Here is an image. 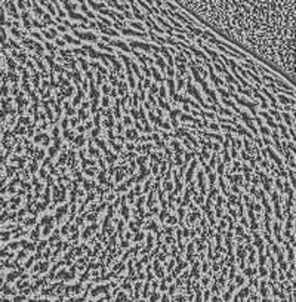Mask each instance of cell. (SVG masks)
<instances>
[{
	"label": "cell",
	"mask_w": 296,
	"mask_h": 302,
	"mask_svg": "<svg viewBox=\"0 0 296 302\" xmlns=\"http://www.w3.org/2000/svg\"><path fill=\"white\" fill-rule=\"evenodd\" d=\"M76 33V36L77 37H80V39H84V40H90V42H95L96 40V36L95 34H92V33H79V31H74Z\"/></svg>",
	"instance_id": "cell-1"
},
{
	"label": "cell",
	"mask_w": 296,
	"mask_h": 302,
	"mask_svg": "<svg viewBox=\"0 0 296 302\" xmlns=\"http://www.w3.org/2000/svg\"><path fill=\"white\" fill-rule=\"evenodd\" d=\"M98 27H99V30H101L102 33H105V34H110V36H116V37L119 36V33H117L116 30H111V28H107V27H105V25H102L101 22L98 24Z\"/></svg>",
	"instance_id": "cell-2"
},
{
	"label": "cell",
	"mask_w": 296,
	"mask_h": 302,
	"mask_svg": "<svg viewBox=\"0 0 296 302\" xmlns=\"http://www.w3.org/2000/svg\"><path fill=\"white\" fill-rule=\"evenodd\" d=\"M121 33H123V34H127V36H138V37H147V34H144V33H138V31H133V30H127V28H121Z\"/></svg>",
	"instance_id": "cell-3"
},
{
	"label": "cell",
	"mask_w": 296,
	"mask_h": 302,
	"mask_svg": "<svg viewBox=\"0 0 296 302\" xmlns=\"http://www.w3.org/2000/svg\"><path fill=\"white\" fill-rule=\"evenodd\" d=\"M130 46L141 48V49L147 50V52H150V50H151V45H145V43H139V42H132V43H130Z\"/></svg>",
	"instance_id": "cell-4"
},
{
	"label": "cell",
	"mask_w": 296,
	"mask_h": 302,
	"mask_svg": "<svg viewBox=\"0 0 296 302\" xmlns=\"http://www.w3.org/2000/svg\"><path fill=\"white\" fill-rule=\"evenodd\" d=\"M111 45H113V46H119L120 49H125L126 52H129V50H130L129 46H126V43H123V42H113V40H111Z\"/></svg>",
	"instance_id": "cell-5"
},
{
	"label": "cell",
	"mask_w": 296,
	"mask_h": 302,
	"mask_svg": "<svg viewBox=\"0 0 296 302\" xmlns=\"http://www.w3.org/2000/svg\"><path fill=\"white\" fill-rule=\"evenodd\" d=\"M70 18H73V19H79V21H83V22H86V18L83 15H80V13H76V12H70Z\"/></svg>",
	"instance_id": "cell-6"
},
{
	"label": "cell",
	"mask_w": 296,
	"mask_h": 302,
	"mask_svg": "<svg viewBox=\"0 0 296 302\" xmlns=\"http://www.w3.org/2000/svg\"><path fill=\"white\" fill-rule=\"evenodd\" d=\"M132 9H133V16H136L138 19H141V21H142V19H144V15H142L141 12H139V11L136 9V6H135V5L132 6Z\"/></svg>",
	"instance_id": "cell-7"
},
{
	"label": "cell",
	"mask_w": 296,
	"mask_h": 302,
	"mask_svg": "<svg viewBox=\"0 0 296 302\" xmlns=\"http://www.w3.org/2000/svg\"><path fill=\"white\" fill-rule=\"evenodd\" d=\"M190 92H191V95H193V96H196L200 102H203V101H202V98H200V93H198V90H197V89H194V88H191V86H190Z\"/></svg>",
	"instance_id": "cell-8"
},
{
	"label": "cell",
	"mask_w": 296,
	"mask_h": 302,
	"mask_svg": "<svg viewBox=\"0 0 296 302\" xmlns=\"http://www.w3.org/2000/svg\"><path fill=\"white\" fill-rule=\"evenodd\" d=\"M157 21H159V22H160V24L163 25V27H166V28H167V31H169V33L172 34V30H170V25H169V24H167L166 21H164V19H161V18H160V16H157Z\"/></svg>",
	"instance_id": "cell-9"
},
{
	"label": "cell",
	"mask_w": 296,
	"mask_h": 302,
	"mask_svg": "<svg viewBox=\"0 0 296 302\" xmlns=\"http://www.w3.org/2000/svg\"><path fill=\"white\" fill-rule=\"evenodd\" d=\"M80 7H82V11H83V12H84L86 15L89 16V18H95V15H93V13H92V12H90V11L88 9V7H86V5H82Z\"/></svg>",
	"instance_id": "cell-10"
},
{
	"label": "cell",
	"mask_w": 296,
	"mask_h": 302,
	"mask_svg": "<svg viewBox=\"0 0 296 302\" xmlns=\"http://www.w3.org/2000/svg\"><path fill=\"white\" fill-rule=\"evenodd\" d=\"M64 40H65V42H68V43H74V45H79V40H74L73 37L67 36V34H64Z\"/></svg>",
	"instance_id": "cell-11"
},
{
	"label": "cell",
	"mask_w": 296,
	"mask_h": 302,
	"mask_svg": "<svg viewBox=\"0 0 296 302\" xmlns=\"http://www.w3.org/2000/svg\"><path fill=\"white\" fill-rule=\"evenodd\" d=\"M46 7H48V11H49V13H52V15H55V6H54V3H46Z\"/></svg>",
	"instance_id": "cell-12"
},
{
	"label": "cell",
	"mask_w": 296,
	"mask_h": 302,
	"mask_svg": "<svg viewBox=\"0 0 296 302\" xmlns=\"http://www.w3.org/2000/svg\"><path fill=\"white\" fill-rule=\"evenodd\" d=\"M204 50H206V52H207L209 55H210V56H212L213 59H218V55H216V54L213 52V50H210V49H209L207 46H204Z\"/></svg>",
	"instance_id": "cell-13"
},
{
	"label": "cell",
	"mask_w": 296,
	"mask_h": 302,
	"mask_svg": "<svg viewBox=\"0 0 296 302\" xmlns=\"http://www.w3.org/2000/svg\"><path fill=\"white\" fill-rule=\"evenodd\" d=\"M130 25H132V27H133V28H136V30H139V31H142V30H144V27H142V25H141V24H138V22H130Z\"/></svg>",
	"instance_id": "cell-14"
},
{
	"label": "cell",
	"mask_w": 296,
	"mask_h": 302,
	"mask_svg": "<svg viewBox=\"0 0 296 302\" xmlns=\"http://www.w3.org/2000/svg\"><path fill=\"white\" fill-rule=\"evenodd\" d=\"M153 73H154V77H155V80H157V82H160V80H161V77H160L159 71H157V68H153Z\"/></svg>",
	"instance_id": "cell-15"
},
{
	"label": "cell",
	"mask_w": 296,
	"mask_h": 302,
	"mask_svg": "<svg viewBox=\"0 0 296 302\" xmlns=\"http://www.w3.org/2000/svg\"><path fill=\"white\" fill-rule=\"evenodd\" d=\"M283 117H284V120H286V123H287V125H292V119H290V116H289V114H283Z\"/></svg>",
	"instance_id": "cell-16"
},
{
	"label": "cell",
	"mask_w": 296,
	"mask_h": 302,
	"mask_svg": "<svg viewBox=\"0 0 296 302\" xmlns=\"http://www.w3.org/2000/svg\"><path fill=\"white\" fill-rule=\"evenodd\" d=\"M33 24H34V25H36V27H39V28H45V24H43V22L40 24L39 21H33Z\"/></svg>",
	"instance_id": "cell-17"
},
{
	"label": "cell",
	"mask_w": 296,
	"mask_h": 302,
	"mask_svg": "<svg viewBox=\"0 0 296 302\" xmlns=\"http://www.w3.org/2000/svg\"><path fill=\"white\" fill-rule=\"evenodd\" d=\"M219 93L222 95V96H224V98H227V96H230V93H228L227 90H224V89H219Z\"/></svg>",
	"instance_id": "cell-18"
},
{
	"label": "cell",
	"mask_w": 296,
	"mask_h": 302,
	"mask_svg": "<svg viewBox=\"0 0 296 302\" xmlns=\"http://www.w3.org/2000/svg\"><path fill=\"white\" fill-rule=\"evenodd\" d=\"M34 11H36V13H37V15H42V16H43V11L40 9L39 6H34Z\"/></svg>",
	"instance_id": "cell-19"
},
{
	"label": "cell",
	"mask_w": 296,
	"mask_h": 302,
	"mask_svg": "<svg viewBox=\"0 0 296 302\" xmlns=\"http://www.w3.org/2000/svg\"><path fill=\"white\" fill-rule=\"evenodd\" d=\"M99 18H101V21H102L104 24H105V25H111V24H113V22H110L107 18H104V16H99Z\"/></svg>",
	"instance_id": "cell-20"
},
{
	"label": "cell",
	"mask_w": 296,
	"mask_h": 302,
	"mask_svg": "<svg viewBox=\"0 0 296 302\" xmlns=\"http://www.w3.org/2000/svg\"><path fill=\"white\" fill-rule=\"evenodd\" d=\"M261 131H262V133H265V135H269V131H268V127H261Z\"/></svg>",
	"instance_id": "cell-21"
},
{
	"label": "cell",
	"mask_w": 296,
	"mask_h": 302,
	"mask_svg": "<svg viewBox=\"0 0 296 302\" xmlns=\"http://www.w3.org/2000/svg\"><path fill=\"white\" fill-rule=\"evenodd\" d=\"M133 70H135V73H136V76H138V77H141V74H139V70H138V65H136V64H133Z\"/></svg>",
	"instance_id": "cell-22"
},
{
	"label": "cell",
	"mask_w": 296,
	"mask_h": 302,
	"mask_svg": "<svg viewBox=\"0 0 296 302\" xmlns=\"http://www.w3.org/2000/svg\"><path fill=\"white\" fill-rule=\"evenodd\" d=\"M123 16H125V18H132V13H130V12H127V11H126V12L123 13Z\"/></svg>",
	"instance_id": "cell-23"
},
{
	"label": "cell",
	"mask_w": 296,
	"mask_h": 302,
	"mask_svg": "<svg viewBox=\"0 0 296 302\" xmlns=\"http://www.w3.org/2000/svg\"><path fill=\"white\" fill-rule=\"evenodd\" d=\"M43 34H45V36H46L48 39H54V36H52V34H50V33H48V31H45V33H43Z\"/></svg>",
	"instance_id": "cell-24"
},
{
	"label": "cell",
	"mask_w": 296,
	"mask_h": 302,
	"mask_svg": "<svg viewBox=\"0 0 296 302\" xmlns=\"http://www.w3.org/2000/svg\"><path fill=\"white\" fill-rule=\"evenodd\" d=\"M46 46H48V49H49V50H54V49H55V46H52L50 43H46Z\"/></svg>",
	"instance_id": "cell-25"
},
{
	"label": "cell",
	"mask_w": 296,
	"mask_h": 302,
	"mask_svg": "<svg viewBox=\"0 0 296 302\" xmlns=\"http://www.w3.org/2000/svg\"><path fill=\"white\" fill-rule=\"evenodd\" d=\"M18 6L24 9V0H18Z\"/></svg>",
	"instance_id": "cell-26"
},
{
	"label": "cell",
	"mask_w": 296,
	"mask_h": 302,
	"mask_svg": "<svg viewBox=\"0 0 296 302\" xmlns=\"http://www.w3.org/2000/svg\"><path fill=\"white\" fill-rule=\"evenodd\" d=\"M58 30H59V31H65L67 28H65V25H59V27H58Z\"/></svg>",
	"instance_id": "cell-27"
},
{
	"label": "cell",
	"mask_w": 296,
	"mask_h": 302,
	"mask_svg": "<svg viewBox=\"0 0 296 302\" xmlns=\"http://www.w3.org/2000/svg\"><path fill=\"white\" fill-rule=\"evenodd\" d=\"M56 45H58V46H64V40H58Z\"/></svg>",
	"instance_id": "cell-28"
},
{
	"label": "cell",
	"mask_w": 296,
	"mask_h": 302,
	"mask_svg": "<svg viewBox=\"0 0 296 302\" xmlns=\"http://www.w3.org/2000/svg\"><path fill=\"white\" fill-rule=\"evenodd\" d=\"M89 27H90V28H96V24H95V22H90Z\"/></svg>",
	"instance_id": "cell-29"
},
{
	"label": "cell",
	"mask_w": 296,
	"mask_h": 302,
	"mask_svg": "<svg viewBox=\"0 0 296 302\" xmlns=\"http://www.w3.org/2000/svg\"><path fill=\"white\" fill-rule=\"evenodd\" d=\"M178 82H179V83H178V88H179V89H181V88H182V84H184V83H182V80H181V79H179V80H178Z\"/></svg>",
	"instance_id": "cell-30"
},
{
	"label": "cell",
	"mask_w": 296,
	"mask_h": 302,
	"mask_svg": "<svg viewBox=\"0 0 296 302\" xmlns=\"http://www.w3.org/2000/svg\"><path fill=\"white\" fill-rule=\"evenodd\" d=\"M77 2H79L80 5H84V0H77Z\"/></svg>",
	"instance_id": "cell-31"
}]
</instances>
